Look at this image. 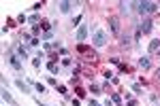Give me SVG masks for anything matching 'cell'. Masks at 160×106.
<instances>
[{
    "label": "cell",
    "instance_id": "obj_1",
    "mask_svg": "<svg viewBox=\"0 0 160 106\" xmlns=\"http://www.w3.org/2000/svg\"><path fill=\"white\" fill-rule=\"evenodd\" d=\"M132 9H137V13H154L158 11V2H152V0H143V2H130Z\"/></svg>",
    "mask_w": 160,
    "mask_h": 106
},
{
    "label": "cell",
    "instance_id": "obj_2",
    "mask_svg": "<svg viewBox=\"0 0 160 106\" xmlns=\"http://www.w3.org/2000/svg\"><path fill=\"white\" fill-rule=\"evenodd\" d=\"M107 38H109V36H107L105 30H96V34L92 36V45H94V47H105V45H107Z\"/></svg>",
    "mask_w": 160,
    "mask_h": 106
},
{
    "label": "cell",
    "instance_id": "obj_3",
    "mask_svg": "<svg viewBox=\"0 0 160 106\" xmlns=\"http://www.w3.org/2000/svg\"><path fill=\"white\" fill-rule=\"evenodd\" d=\"M7 58H9V64H11L15 70H17V72H22V62H19L22 58H19V55H17L15 51H9V53H7Z\"/></svg>",
    "mask_w": 160,
    "mask_h": 106
},
{
    "label": "cell",
    "instance_id": "obj_4",
    "mask_svg": "<svg viewBox=\"0 0 160 106\" xmlns=\"http://www.w3.org/2000/svg\"><path fill=\"white\" fill-rule=\"evenodd\" d=\"M88 32H90V28H88V24H81L79 28H77V34H75V38L81 43V40H86L88 38Z\"/></svg>",
    "mask_w": 160,
    "mask_h": 106
},
{
    "label": "cell",
    "instance_id": "obj_5",
    "mask_svg": "<svg viewBox=\"0 0 160 106\" xmlns=\"http://www.w3.org/2000/svg\"><path fill=\"white\" fill-rule=\"evenodd\" d=\"M152 28H154L152 19H143L141 25H139V32H141V34H148V32H152Z\"/></svg>",
    "mask_w": 160,
    "mask_h": 106
},
{
    "label": "cell",
    "instance_id": "obj_6",
    "mask_svg": "<svg viewBox=\"0 0 160 106\" xmlns=\"http://www.w3.org/2000/svg\"><path fill=\"white\" fill-rule=\"evenodd\" d=\"M15 85L19 87V91H22V94H30V91H32V89H30V85H28L26 81H22V79H17V81H15Z\"/></svg>",
    "mask_w": 160,
    "mask_h": 106
},
{
    "label": "cell",
    "instance_id": "obj_7",
    "mask_svg": "<svg viewBox=\"0 0 160 106\" xmlns=\"http://www.w3.org/2000/svg\"><path fill=\"white\" fill-rule=\"evenodd\" d=\"M109 25H111V32H113V34H120V19H118V17H111Z\"/></svg>",
    "mask_w": 160,
    "mask_h": 106
},
{
    "label": "cell",
    "instance_id": "obj_8",
    "mask_svg": "<svg viewBox=\"0 0 160 106\" xmlns=\"http://www.w3.org/2000/svg\"><path fill=\"white\" fill-rule=\"evenodd\" d=\"M60 11L62 13H71L73 11V2H71V0H62L60 2Z\"/></svg>",
    "mask_w": 160,
    "mask_h": 106
},
{
    "label": "cell",
    "instance_id": "obj_9",
    "mask_svg": "<svg viewBox=\"0 0 160 106\" xmlns=\"http://www.w3.org/2000/svg\"><path fill=\"white\" fill-rule=\"evenodd\" d=\"M2 100H4L7 104H13V106H15V100L11 98V94H9V89H7V87L2 89Z\"/></svg>",
    "mask_w": 160,
    "mask_h": 106
},
{
    "label": "cell",
    "instance_id": "obj_10",
    "mask_svg": "<svg viewBox=\"0 0 160 106\" xmlns=\"http://www.w3.org/2000/svg\"><path fill=\"white\" fill-rule=\"evenodd\" d=\"M139 66H141L143 70H149V66H152V62H149V58H148V55H143V58L139 59Z\"/></svg>",
    "mask_w": 160,
    "mask_h": 106
},
{
    "label": "cell",
    "instance_id": "obj_11",
    "mask_svg": "<svg viewBox=\"0 0 160 106\" xmlns=\"http://www.w3.org/2000/svg\"><path fill=\"white\" fill-rule=\"evenodd\" d=\"M158 49H160V40L154 38V40L149 43V47H148V53H154V51H158Z\"/></svg>",
    "mask_w": 160,
    "mask_h": 106
},
{
    "label": "cell",
    "instance_id": "obj_12",
    "mask_svg": "<svg viewBox=\"0 0 160 106\" xmlns=\"http://www.w3.org/2000/svg\"><path fill=\"white\" fill-rule=\"evenodd\" d=\"M111 102L115 106H122V98H120V94H111Z\"/></svg>",
    "mask_w": 160,
    "mask_h": 106
},
{
    "label": "cell",
    "instance_id": "obj_13",
    "mask_svg": "<svg viewBox=\"0 0 160 106\" xmlns=\"http://www.w3.org/2000/svg\"><path fill=\"white\" fill-rule=\"evenodd\" d=\"M51 38H53V32H51V30H47V32L43 34V40H45V43H49Z\"/></svg>",
    "mask_w": 160,
    "mask_h": 106
},
{
    "label": "cell",
    "instance_id": "obj_14",
    "mask_svg": "<svg viewBox=\"0 0 160 106\" xmlns=\"http://www.w3.org/2000/svg\"><path fill=\"white\" fill-rule=\"evenodd\" d=\"M47 70H51V74H56L58 68H56V64H53V62H49V64H47Z\"/></svg>",
    "mask_w": 160,
    "mask_h": 106
},
{
    "label": "cell",
    "instance_id": "obj_15",
    "mask_svg": "<svg viewBox=\"0 0 160 106\" xmlns=\"http://www.w3.org/2000/svg\"><path fill=\"white\" fill-rule=\"evenodd\" d=\"M128 9H130L128 2H120V11H122V13H128Z\"/></svg>",
    "mask_w": 160,
    "mask_h": 106
},
{
    "label": "cell",
    "instance_id": "obj_16",
    "mask_svg": "<svg viewBox=\"0 0 160 106\" xmlns=\"http://www.w3.org/2000/svg\"><path fill=\"white\" fill-rule=\"evenodd\" d=\"M37 21H38V15H30V19H28V24L37 25Z\"/></svg>",
    "mask_w": 160,
    "mask_h": 106
},
{
    "label": "cell",
    "instance_id": "obj_17",
    "mask_svg": "<svg viewBox=\"0 0 160 106\" xmlns=\"http://www.w3.org/2000/svg\"><path fill=\"white\" fill-rule=\"evenodd\" d=\"M34 87H37V91H41V94H43V91H47V89H45V85H43V83H37V85H34Z\"/></svg>",
    "mask_w": 160,
    "mask_h": 106
},
{
    "label": "cell",
    "instance_id": "obj_18",
    "mask_svg": "<svg viewBox=\"0 0 160 106\" xmlns=\"http://www.w3.org/2000/svg\"><path fill=\"white\" fill-rule=\"evenodd\" d=\"M41 7H43V2H34V4H32V11H38Z\"/></svg>",
    "mask_w": 160,
    "mask_h": 106
},
{
    "label": "cell",
    "instance_id": "obj_19",
    "mask_svg": "<svg viewBox=\"0 0 160 106\" xmlns=\"http://www.w3.org/2000/svg\"><path fill=\"white\" fill-rule=\"evenodd\" d=\"M32 64H34V68H38V66H41V58H34V59H32Z\"/></svg>",
    "mask_w": 160,
    "mask_h": 106
},
{
    "label": "cell",
    "instance_id": "obj_20",
    "mask_svg": "<svg viewBox=\"0 0 160 106\" xmlns=\"http://www.w3.org/2000/svg\"><path fill=\"white\" fill-rule=\"evenodd\" d=\"M77 95H79V98H83V95H86V89H81V87H79V89H77Z\"/></svg>",
    "mask_w": 160,
    "mask_h": 106
},
{
    "label": "cell",
    "instance_id": "obj_21",
    "mask_svg": "<svg viewBox=\"0 0 160 106\" xmlns=\"http://www.w3.org/2000/svg\"><path fill=\"white\" fill-rule=\"evenodd\" d=\"M88 106H100V104L96 102V100H90V104H88Z\"/></svg>",
    "mask_w": 160,
    "mask_h": 106
},
{
    "label": "cell",
    "instance_id": "obj_22",
    "mask_svg": "<svg viewBox=\"0 0 160 106\" xmlns=\"http://www.w3.org/2000/svg\"><path fill=\"white\" fill-rule=\"evenodd\" d=\"M126 106H137V100H128V104Z\"/></svg>",
    "mask_w": 160,
    "mask_h": 106
},
{
    "label": "cell",
    "instance_id": "obj_23",
    "mask_svg": "<svg viewBox=\"0 0 160 106\" xmlns=\"http://www.w3.org/2000/svg\"><path fill=\"white\" fill-rule=\"evenodd\" d=\"M73 106H81V102L79 100H73Z\"/></svg>",
    "mask_w": 160,
    "mask_h": 106
},
{
    "label": "cell",
    "instance_id": "obj_24",
    "mask_svg": "<svg viewBox=\"0 0 160 106\" xmlns=\"http://www.w3.org/2000/svg\"><path fill=\"white\" fill-rule=\"evenodd\" d=\"M156 79H158V81H160V68H158V70H156Z\"/></svg>",
    "mask_w": 160,
    "mask_h": 106
},
{
    "label": "cell",
    "instance_id": "obj_25",
    "mask_svg": "<svg viewBox=\"0 0 160 106\" xmlns=\"http://www.w3.org/2000/svg\"><path fill=\"white\" fill-rule=\"evenodd\" d=\"M37 104H38V106H47V104H41V102H38V100H37Z\"/></svg>",
    "mask_w": 160,
    "mask_h": 106
},
{
    "label": "cell",
    "instance_id": "obj_26",
    "mask_svg": "<svg viewBox=\"0 0 160 106\" xmlns=\"http://www.w3.org/2000/svg\"><path fill=\"white\" fill-rule=\"evenodd\" d=\"M158 9H160V2H158Z\"/></svg>",
    "mask_w": 160,
    "mask_h": 106
}]
</instances>
